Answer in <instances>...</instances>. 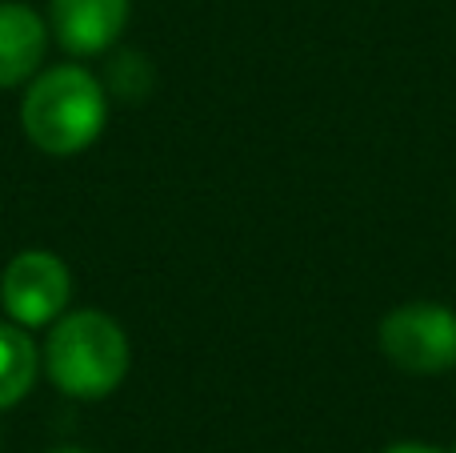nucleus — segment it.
<instances>
[{"label":"nucleus","instance_id":"1","mask_svg":"<svg viewBox=\"0 0 456 453\" xmlns=\"http://www.w3.org/2000/svg\"><path fill=\"white\" fill-rule=\"evenodd\" d=\"M109 120V88L80 64H56L28 80L20 101V125L48 157L85 152Z\"/></svg>","mask_w":456,"mask_h":453},{"label":"nucleus","instance_id":"2","mask_svg":"<svg viewBox=\"0 0 456 453\" xmlns=\"http://www.w3.org/2000/svg\"><path fill=\"white\" fill-rule=\"evenodd\" d=\"M40 358H45V369L56 390L77 401L109 398L112 390H120L128 366H133V350H128L120 321L101 309L61 313L48 325Z\"/></svg>","mask_w":456,"mask_h":453},{"label":"nucleus","instance_id":"3","mask_svg":"<svg viewBox=\"0 0 456 453\" xmlns=\"http://www.w3.org/2000/svg\"><path fill=\"white\" fill-rule=\"evenodd\" d=\"M377 342L404 374H449L456 366V313L436 301H409L380 321Z\"/></svg>","mask_w":456,"mask_h":453},{"label":"nucleus","instance_id":"4","mask_svg":"<svg viewBox=\"0 0 456 453\" xmlns=\"http://www.w3.org/2000/svg\"><path fill=\"white\" fill-rule=\"evenodd\" d=\"M72 301V273L48 249H24L0 273V305L8 321L24 329H45Z\"/></svg>","mask_w":456,"mask_h":453},{"label":"nucleus","instance_id":"5","mask_svg":"<svg viewBox=\"0 0 456 453\" xmlns=\"http://www.w3.org/2000/svg\"><path fill=\"white\" fill-rule=\"evenodd\" d=\"M128 12H133V0H48L53 37L72 56H96L117 45Z\"/></svg>","mask_w":456,"mask_h":453},{"label":"nucleus","instance_id":"6","mask_svg":"<svg viewBox=\"0 0 456 453\" xmlns=\"http://www.w3.org/2000/svg\"><path fill=\"white\" fill-rule=\"evenodd\" d=\"M48 48V29L37 16V8L20 0L0 4V88L24 85L37 77Z\"/></svg>","mask_w":456,"mask_h":453},{"label":"nucleus","instance_id":"7","mask_svg":"<svg viewBox=\"0 0 456 453\" xmlns=\"http://www.w3.org/2000/svg\"><path fill=\"white\" fill-rule=\"evenodd\" d=\"M40 353L28 329L16 321H0V409H12L37 382Z\"/></svg>","mask_w":456,"mask_h":453},{"label":"nucleus","instance_id":"8","mask_svg":"<svg viewBox=\"0 0 456 453\" xmlns=\"http://www.w3.org/2000/svg\"><path fill=\"white\" fill-rule=\"evenodd\" d=\"M109 88L120 101H144L152 88V64L141 53H120L109 64Z\"/></svg>","mask_w":456,"mask_h":453},{"label":"nucleus","instance_id":"9","mask_svg":"<svg viewBox=\"0 0 456 453\" xmlns=\"http://www.w3.org/2000/svg\"><path fill=\"white\" fill-rule=\"evenodd\" d=\"M385 453H441V449L420 446V441H401V446H393V449H385Z\"/></svg>","mask_w":456,"mask_h":453},{"label":"nucleus","instance_id":"10","mask_svg":"<svg viewBox=\"0 0 456 453\" xmlns=\"http://www.w3.org/2000/svg\"><path fill=\"white\" fill-rule=\"evenodd\" d=\"M53 453H88V449H72V446H64V449H53Z\"/></svg>","mask_w":456,"mask_h":453},{"label":"nucleus","instance_id":"11","mask_svg":"<svg viewBox=\"0 0 456 453\" xmlns=\"http://www.w3.org/2000/svg\"><path fill=\"white\" fill-rule=\"evenodd\" d=\"M452 453H456V446H452Z\"/></svg>","mask_w":456,"mask_h":453}]
</instances>
